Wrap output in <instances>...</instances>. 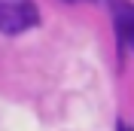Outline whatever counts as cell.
Returning a JSON list of instances; mask_svg holds the SVG:
<instances>
[{"mask_svg": "<svg viewBox=\"0 0 134 131\" xmlns=\"http://www.w3.org/2000/svg\"><path fill=\"white\" fill-rule=\"evenodd\" d=\"M40 25V6L34 0H0V34L18 37Z\"/></svg>", "mask_w": 134, "mask_h": 131, "instance_id": "6da1fadb", "label": "cell"}, {"mask_svg": "<svg viewBox=\"0 0 134 131\" xmlns=\"http://www.w3.org/2000/svg\"><path fill=\"white\" fill-rule=\"evenodd\" d=\"M113 15H116V28H119V34H122V40H125L128 46L134 49V6H131V3L116 0Z\"/></svg>", "mask_w": 134, "mask_h": 131, "instance_id": "7a4b0ae2", "label": "cell"}, {"mask_svg": "<svg viewBox=\"0 0 134 131\" xmlns=\"http://www.w3.org/2000/svg\"><path fill=\"white\" fill-rule=\"evenodd\" d=\"M116 131H134V128H131V125H125V122H119V125H116Z\"/></svg>", "mask_w": 134, "mask_h": 131, "instance_id": "3957f363", "label": "cell"}]
</instances>
